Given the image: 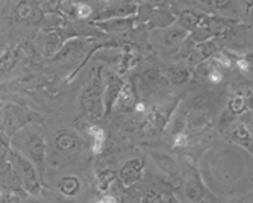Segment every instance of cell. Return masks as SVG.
<instances>
[{"instance_id":"obj_1","label":"cell","mask_w":253,"mask_h":203,"mask_svg":"<svg viewBox=\"0 0 253 203\" xmlns=\"http://www.w3.org/2000/svg\"><path fill=\"white\" fill-rule=\"evenodd\" d=\"M42 117L38 112L17 103H2L0 106V133L12 137L31 124H40Z\"/></svg>"},{"instance_id":"obj_2","label":"cell","mask_w":253,"mask_h":203,"mask_svg":"<svg viewBox=\"0 0 253 203\" xmlns=\"http://www.w3.org/2000/svg\"><path fill=\"white\" fill-rule=\"evenodd\" d=\"M20 133H21V147H23L21 153L29 161H32L40 177L42 179L45 171V153H47L44 133L38 124L26 126L25 129L20 130Z\"/></svg>"},{"instance_id":"obj_3","label":"cell","mask_w":253,"mask_h":203,"mask_svg":"<svg viewBox=\"0 0 253 203\" xmlns=\"http://www.w3.org/2000/svg\"><path fill=\"white\" fill-rule=\"evenodd\" d=\"M81 109L91 120H100L105 117L103 114V69L97 67L96 75L88 83V86L82 91L81 97Z\"/></svg>"},{"instance_id":"obj_4","label":"cell","mask_w":253,"mask_h":203,"mask_svg":"<svg viewBox=\"0 0 253 203\" xmlns=\"http://www.w3.org/2000/svg\"><path fill=\"white\" fill-rule=\"evenodd\" d=\"M8 161L18 173L26 193L38 194L41 191V177H40L35 165L32 164V161H29L28 158L17 149H11Z\"/></svg>"},{"instance_id":"obj_5","label":"cell","mask_w":253,"mask_h":203,"mask_svg":"<svg viewBox=\"0 0 253 203\" xmlns=\"http://www.w3.org/2000/svg\"><path fill=\"white\" fill-rule=\"evenodd\" d=\"M106 78H103V114L105 117L112 112V108L116 105L122 89L125 86V79L112 72L105 73Z\"/></svg>"},{"instance_id":"obj_6","label":"cell","mask_w":253,"mask_h":203,"mask_svg":"<svg viewBox=\"0 0 253 203\" xmlns=\"http://www.w3.org/2000/svg\"><path fill=\"white\" fill-rule=\"evenodd\" d=\"M84 143L82 138L70 129H61L53 135V147L55 152H58L59 155L68 156L75 152H78L79 149H82Z\"/></svg>"},{"instance_id":"obj_7","label":"cell","mask_w":253,"mask_h":203,"mask_svg":"<svg viewBox=\"0 0 253 203\" xmlns=\"http://www.w3.org/2000/svg\"><path fill=\"white\" fill-rule=\"evenodd\" d=\"M169 82L163 73V70L159 69V67H150V69H146L141 75H140V88H136V93L138 96L141 94H149V93H153L156 91L158 88H163L166 86Z\"/></svg>"},{"instance_id":"obj_8","label":"cell","mask_w":253,"mask_h":203,"mask_svg":"<svg viewBox=\"0 0 253 203\" xmlns=\"http://www.w3.org/2000/svg\"><path fill=\"white\" fill-rule=\"evenodd\" d=\"M183 193H185L187 199L193 203L203 202L205 197L208 196V190H206L200 174L194 168H191L185 176V180H183Z\"/></svg>"},{"instance_id":"obj_9","label":"cell","mask_w":253,"mask_h":203,"mask_svg":"<svg viewBox=\"0 0 253 203\" xmlns=\"http://www.w3.org/2000/svg\"><path fill=\"white\" fill-rule=\"evenodd\" d=\"M187 37H188V32L174 23V25L163 29V32H161V35H159V41L166 50L176 53V52H179L182 42L185 41Z\"/></svg>"},{"instance_id":"obj_10","label":"cell","mask_w":253,"mask_h":203,"mask_svg":"<svg viewBox=\"0 0 253 203\" xmlns=\"http://www.w3.org/2000/svg\"><path fill=\"white\" fill-rule=\"evenodd\" d=\"M144 167H146V162L143 158H133V160H129L125 162V165L120 168L117 176L125 187H132L138 180H141Z\"/></svg>"},{"instance_id":"obj_11","label":"cell","mask_w":253,"mask_h":203,"mask_svg":"<svg viewBox=\"0 0 253 203\" xmlns=\"http://www.w3.org/2000/svg\"><path fill=\"white\" fill-rule=\"evenodd\" d=\"M211 124V117L208 114V109H188L185 114V130L190 137L196 133L203 132Z\"/></svg>"},{"instance_id":"obj_12","label":"cell","mask_w":253,"mask_h":203,"mask_svg":"<svg viewBox=\"0 0 253 203\" xmlns=\"http://www.w3.org/2000/svg\"><path fill=\"white\" fill-rule=\"evenodd\" d=\"M138 102H140V96L136 93L133 82H125V86L112 111L116 109L119 112H123V114H135V106Z\"/></svg>"},{"instance_id":"obj_13","label":"cell","mask_w":253,"mask_h":203,"mask_svg":"<svg viewBox=\"0 0 253 203\" xmlns=\"http://www.w3.org/2000/svg\"><path fill=\"white\" fill-rule=\"evenodd\" d=\"M136 12V3H133L132 0H122L114 5H109L103 11H100L93 21H102L108 18H120V17H135Z\"/></svg>"},{"instance_id":"obj_14","label":"cell","mask_w":253,"mask_h":203,"mask_svg":"<svg viewBox=\"0 0 253 203\" xmlns=\"http://www.w3.org/2000/svg\"><path fill=\"white\" fill-rule=\"evenodd\" d=\"M135 17H120V18H108L102 21H93V25L99 28L103 32L114 34V35H120L126 34L133 29L135 26Z\"/></svg>"},{"instance_id":"obj_15","label":"cell","mask_w":253,"mask_h":203,"mask_svg":"<svg viewBox=\"0 0 253 203\" xmlns=\"http://www.w3.org/2000/svg\"><path fill=\"white\" fill-rule=\"evenodd\" d=\"M65 42V35L61 28L47 29L42 37V55L44 58L52 59Z\"/></svg>"},{"instance_id":"obj_16","label":"cell","mask_w":253,"mask_h":203,"mask_svg":"<svg viewBox=\"0 0 253 203\" xmlns=\"http://www.w3.org/2000/svg\"><path fill=\"white\" fill-rule=\"evenodd\" d=\"M176 23V15L171 8L166 6H155L153 15L146 25L149 29H166Z\"/></svg>"},{"instance_id":"obj_17","label":"cell","mask_w":253,"mask_h":203,"mask_svg":"<svg viewBox=\"0 0 253 203\" xmlns=\"http://www.w3.org/2000/svg\"><path fill=\"white\" fill-rule=\"evenodd\" d=\"M227 140L240 146L244 147L247 152L252 153V127L249 129L247 124L244 123H238L235 124L232 129L227 130Z\"/></svg>"},{"instance_id":"obj_18","label":"cell","mask_w":253,"mask_h":203,"mask_svg":"<svg viewBox=\"0 0 253 203\" xmlns=\"http://www.w3.org/2000/svg\"><path fill=\"white\" fill-rule=\"evenodd\" d=\"M218 47H217V42L215 40H208V41H203L200 44H196L194 49L190 52L188 55V61L194 65L210 59V58H214V55L217 53Z\"/></svg>"},{"instance_id":"obj_19","label":"cell","mask_w":253,"mask_h":203,"mask_svg":"<svg viewBox=\"0 0 253 203\" xmlns=\"http://www.w3.org/2000/svg\"><path fill=\"white\" fill-rule=\"evenodd\" d=\"M88 38H84V37H75V38H70V40H67L64 44H62V47L58 50V53L50 59V61H61V59H67V58H70L73 55H76L78 52L84 50L85 46L88 44Z\"/></svg>"},{"instance_id":"obj_20","label":"cell","mask_w":253,"mask_h":203,"mask_svg":"<svg viewBox=\"0 0 253 203\" xmlns=\"http://www.w3.org/2000/svg\"><path fill=\"white\" fill-rule=\"evenodd\" d=\"M163 73H164L167 82L174 85V86L183 85L191 78V70L187 69V67H183V65H169L163 70Z\"/></svg>"},{"instance_id":"obj_21","label":"cell","mask_w":253,"mask_h":203,"mask_svg":"<svg viewBox=\"0 0 253 203\" xmlns=\"http://www.w3.org/2000/svg\"><path fill=\"white\" fill-rule=\"evenodd\" d=\"M21 47H9L0 55V76L8 75L21 59Z\"/></svg>"},{"instance_id":"obj_22","label":"cell","mask_w":253,"mask_h":203,"mask_svg":"<svg viewBox=\"0 0 253 203\" xmlns=\"http://www.w3.org/2000/svg\"><path fill=\"white\" fill-rule=\"evenodd\" d=\"M152 158L155 164L159 167V170L166 173L167 176L170 177H176L179 174V168H177V164L176 161L170 155H166V153H159V152H152Z\"/></svg>"},{"instance_id":"obj_23","label":"cell","mask_w":253,"mask_h":203,"mask_svg":"<svg viewBox=\"0 0 253 203\" xmlns=\"http://www.w3.org/2000/svg\"><path fill=\"white\" fill-rule=\"evenodd\" d=\"M241 162L240 161V158H235L234 156V160H224V156L220 158V161H218V168H217V176L223 180V182H231V180H234L237 177V164Z\"/></svg>"},{"instance_id":"obj_24","label":"cell","mask_w":253,"mask_h":203,"mask_svg":"<svg viewBox=\"0 0 253 203\" xmlns=\"http://www.w3.org/2000/svg\"><path fill=\"white\" fill-rule=\"evenodd\" d=\"M203 14H199L196 11L187 9V11H182L177 17H176V25H179L182 29H185L188 34L193 32L199 25H200V20H202Z\"/></svg>"},{"instance_id":"obj_25","label":"cell","mask_w":253,"mask_h":203,"mask_svg":"<svg viewBox=\"0 0 253 203\" xmlns=\"http://www.w3.org/2000/svg\"><path fill=\"white\" fill-rule=\"evenodd\" d=\"M249 96H252V94H247V96L235 94L231 100H229L226 109H227L229 112H231V114H232L235 119H238L241 114H244L246 111L250 109V106H249Z\"/></svg>"},{"instance_id":"obj_26","label":"cell","mask_w":253,"mask_h":203,"mask_svg":"<svg viewBox=\"0 0 253 203\" xmlns=\"http://www.w3.org/2000/svg\"><path fill=\"white\" fill-rule=\"evenodd\" d=\"M58 190L67 196V197H73L79 193L81 190V182H79V179L76 176H64L61 180H59V184H58Z\"/></svg>"},{"instance_id":"obj_27","label":"cell","mask_w":253,"mask_h":203,"mask_svg":"<svg viewBox=\"0 0 253 203\" xmlns=\"http://www.w3.org/2000/svg\"><path fill=\"white\" fill-rule=\"evenodd\" d=\"M88 133L91 137V149H93L94 153H100L105 147V130L97 127V126H91L88 127Z\"/></svg>"},{"instance_id":"obj_28","label":"cell","mask_w":253,"mask_h":203,"mask_svg":"<svg viewBox=\"0 0 253 203\" xmlns=\"http://www.w3.org/2000/svg\"><path fill=\"white\" fill-rule=\"evenodd\" d=\"M173 200L174 196L169 191H150L140 199V203H171Z\"/></svg>"},{"instance_id":"obj_29","label":"cell","mask_w":253,"mask_h":203,"mask_svg":"<svg viewBox=\"0 0 253 203\" xmlns=\"http://www.w3.org/2000/svg\"><path fill=\"white\" fill-rule=\"evenodd\" d=\"M153 11H155V6L150 5L149 2H143L141 3H136V12H135V21L140 25H147L149 20L152 18L153 15Z\"/></svg>"},{"instance_id":"obj_30","label":"cell","mask_w":253,"mask_h":203,"mask_svg":"<svg viewBox=\"0 0 253 203\" xmlns=\"http://www.w3.org/2000/svg\"><path fill=\"white\" fill-rule=\"evenodd\" d=\"M35 3L32 2H28V0H23V2H18L12 11V20L15 23H23V21H26L29 12L32 11Z\"/></svg>"},{"instance_id":"obj_31","label":"cell","mask_w":253,"mask_h":203,"mask_svg":"<svg viewBox=\"0 0 253 203\" xmlns=\"http://www.w3.org/2000/svg\"><path fill=\"white\" fill-rule=\"evenodd\" d=\"M117 179V173L114 171V170H100L97 173V177H96V184H97V188L100 191H106L109 188V185L114 182V180Z\"/></svg>"},{"instance_id":"obj_32","label":"cell","mask_w":253,"mask_h":203,"mask_svg":"<svg viewBox=\"0 0 253 203\" xmlns=\"http://www.w3.org/2000/svg\"><path fill=\"white\" fill-rule=\"evenodd\" d=\"M138 64V56L133 53V52H125L122 55V61H120V69H119V75L123 76L126 75L130 69H133V67Z\"/></svg>"},{"instance_id":"obj_33","label":"cell","mask_w":253,"mask_h":203,"mask_svg":"<svg viewBox=\"0 0 253 203\" xmlns=\"http://www.w3.org/2000/svg\"><path fill=\"white\" fill-rule=\"evenodd\" d=\"M11 140L6 135L0 133V170L8 164V156L11 152Z\"/></svg>"},{"instance_id":"obj_34","label":"cell","mask_w":253,"mask_h":203,"mask_svg":"<svg viewBox=\"0 0 253 203\" xmlns=\"http://www.w3.org/2000/svg\"><path fill=\"white\" fill-rule=\"evenodd\" d=\"M45 20V12L40 5H34L32 11L29 12L28 18H26V23L31 26H40L41 23H44Z\"/></svg>"},{"instance_id":"obj_35","label":"cell","mask_w":253,"mask_h":203,"mask_svg":"<svg viewBox=\"0 0 253 203\" xmlns=\"http://www.w3.org/2000/svg\"><path fill=\"white\" fill-rule=\"evenodd\" d=\"M235 65L238 67V70H241L244 75H250L252 76V55L238 56L235 59Z\"/></svg>"},{"instance_id":"obj_36","label":"cell","mask_w":253,"mask_h":203,"mask_svg":"<svg viewBox=\"0 0 253 203\" xmlns=\"http://www.w3.org/2000/svg\"><path fill=\"white\" fill-rule=\"evenodd\" d=\"M206 3L211 6L212 11H217V12H224V11H229L232 8V0H206Z\"/></svg>"},{"instance_id":"obj_37","label":"cell","mask_w":253,"mask_h":203,"mask_svg":"<svg viewBox=\"0 0 253 203\" xmlns=\"http://www.w3.org/2000/svg\"><path fill=\"white\" fill-rule=\"evenodd\" d=\"M188 144H190V135L185 130L174 135V149L183 150L188 147Z\"/></svg>"},{"instance_id":"obj_38","label":"cell","mask_w":253,"mask_h":203,"mask_svg":"<svg viewBox=\"0 0 253 203\" xmlns=\"http://www.w3.org/2000/svg\"><path fill=\"white\" fill-rule=\"evenodd\" d=\"M188 109H208V97L205 94H199L194 99H191Z\"/></svg>"},{"instance_id":"obj_39","label":"cell","mask_w":253,"mask_h":203,"mask_svg":"<svg viewBox=\"0 0 253 203\" xmlns=\"http://www.w3.org/2000/svg\"><path fill=\"white\" fill-rule=\"evenodd\" d=\"M91 12H93V9H91L89 5H86V3H76V17L86 18V17L91 15Z\"/></svg>"},{"instance_id":"obj_40","label":"cell","mask_w":253,"mask_h":203,"mask_svg":"<svg viewBox=\"0 0 253 203\" xmlns=\"http://www.w3.org/2000/svg\"><path fill=\"white\" fill-rule=\"evenodd\" d=\"M93 203H117V199H114L112 196H105V197H102V199H99V200H96Z\"/></svg>"},{"instance_id":"obj_41","label":"cell","mask_w":253,"mask_h":203,"mask_svg":"<svg viewBox=\"0 0 253 203\" xmlns=\"http://www.w3.org/2000/svg\"><path fill=\"white\" fill-rule=\"evenodd\" d=\"M144 2H149L153 6H166V3L169 0H144Z\"/></svg>"},{"instance_id":"obj_42","label":"cell","mask_w":253,"mask_h":203,"mask_svg":"<svg viewBox=\"0 0 253 203\" xmlns=\"http://www.w3.org/2000/svg\"><path fill=\"white\" fill-rule=\"evenodd\" d=\"M171 203H180V202H179V200H177V199H174V200H173V202H171Z\"/></svg>"},{"instance_id":"obj_43","label":"cell","mask_w":253,"mask_h":203,"mask_svg":"<svg viewBox=\"0 0 253 203\" xmlns=\"http://www.w3.org/2000/svg\"><path fill=\"white\" fill-rule=\"evenodd\" d=\"M32 203H41V202H32Z\"/></svg>"},{"instance_id":"obj_44","label":"cell","mask_w":253,"mask_h":203,"mask_svg":"<svg viewBox=\"0 0 253 203\" xmlns=\"http://www.w3.org/2000/svg\"><path fill=\"white\" fill-rule=\"evenodd\" d=\"M2 103H3V102H0V106H2Z\"/></svg>"},{"instance_id":"obj_45","label":"cell","mask_w":253,"mask_h":203,"mask_svg":"<svg viewBox=\"0 0 253 203\" xmlns=\"http://www.w3.org/2000/svg\"><path fill=\"white\" fill-rule=\"evenodd\" d=\"M0 203H3V202H2V200H0Z\"/></svg>"}]
</instances>
